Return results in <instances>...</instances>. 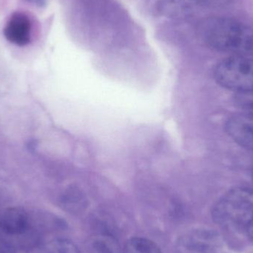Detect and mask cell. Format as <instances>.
<instances>
[{
  "label": "cell",
  "mask_w": 253,
  "mask_h": 253,
  "mask_svg": "<svg viewBox=\"0 0 253 253\" xmlns=\"http://www.w3.org/2000/svg\"><path fill=\"white\" fill-rule=\"evenodd\" d=\"M199 35L211 48L243 56L253 51V31L228 18H213L202 22Z\"/></svg>",
  "instance_id": "6da1fadb"
},
{
  "label": "cell",
  "mask_w": 253,
  "mask_h": 253,
  "mask_svg": "<svg viewBox=\"0 0 253 253\" xmlns=\"http://www.w3.org/2000/svg\"><path fill=\"white\" fill-rule=\"evenodd\" d=\"M214 222L228 230H245L253 221V190L236 187L220 198L212 209Z\"/></svg>",
  "instance_id": "7a4b0ae2"
},
{
  "label": "cell",
  "mask_w": 253,
  "mask_h": 253,
  "mask_svg": "<svg viewBox=\"0 0 253 253\" xmlns=\"http://www.w3.org/2000/svg\"><path fill=\"white\" fill-rule=\"evenodd\" d=\"M217 83L240 94L253 93V59L232 56L218 64L214 72Z\"/></svg>",
  "instance_id": "3957f363"
},
{
  "label": "cell",
  "mask_w": 253,
  "mask_h": 253,
  "mask_svg": "<svg viewBox=\"0 0 253 253\" xmlns=\"http://www.w3.org/2000/svg\"><path fill=\"white\" fill-rule=\"evenodd\" d=\"M219 235L208 229H196L184 233L178 248L186 253H211L220 245Z\"/></svg>",
  "instance_id": "277c9868"
},
{
  "label": "cell",
  "mask_w": 253,
  "mask_h": 253,
  "mask_svg": "<svg viewBox=\"0 0 253 253\" xmlns=\"http://www.w3.org/2000/svg\"><path fill=\"white\" fill-rule=\"evenodd\" d=\"M227 134L237 144L253 150V116L248 113L233 116L226 123Z\"/></svg>",
  "instance_id": "5b68a950"
},
{
  "label": "cell",
  "mask_w": 253,
  "mask_h": 253,
  "mask_svg": "<svg viewBox=\"0 0 253 253\" xmlns=\"http://www.w3.org/2000/svg\"><path fill=\"white\" fill-rule=\"evenodd\" d=\"M3 33L6 40L16 45H26L31 41V21L25 13H13L7 20Z\"/></svg>",
  "instance_id": "8992f818"
},
{
  "label": "cell",
  "mask_w": 253,
  "mask_h": 253,
  "mask_svg": "<svg viewBox=\"0 0 253 253\" xmlns=\"http://www.w3.org/2000/svg\"><path fill=\"white\" fill-rule=\"evenodd\" d=\"M28 218L21 208H10L0 215V231L7 236H21L26 232Z\"/></svg>",
  "instance_id": "52a82bcc"
},
{
  "label": "cell",
  "mask_w": 253,
  "mask_h": 253,
  "mask_svg": "<svg viewBox=\"0 0 253 253\" xmlns=\"http://www.w3.org/2000/svg\"><path fill=\"white\" fill-rule=\"evenodd\" d=\"M87 253H120V246L114 235L102 231L90 236L87 242Z\"/></svg>",
  "instance_id": "ba28073f"
},
{
  "label": "cell",
  "mask_w": 253,
  "mask_h": 253,
  "mask_svg": "<svg viewBox=\"0 0 253 253\" xmlns=\"http://www.w3.org/2000/svg\"><path fill=\"white\" fill-rule=\"evenodd\" d=\"M123 253H162L153 241L142 237L129 239L125 245Z\"/></svg>",
  "instance_id": "9c48e42d"
},
{
  "label": "cell",
  "mask_w": 253,
  "mask_h": 253,
  "mask_svg": "<svg viewBox=\"0 0 253 253\" xmlns=\"http://www.w3.org/2000/svg\"><path fill=\"white\" fill-rule=\"evenodd\" d=\"M62 202L65 209L72 213H80L87 206V201L84 195L76 189L68 190L62 198Z\"/></svg>",
  "instance_id": "30bf717a"
},
{
  "label": "cell",
  "mask_w": 253,
  "mask_h": 253,
  "mask_svg": "<svg viewBox=\"0 0 253 253\" xmlns=\"http://www.w3.org/2000/svg\"><path fill=\"white\" fill-rule=\"evenodd\" d=\"M189 0H159V10L169 17H179L189 10Z\"/></svg>",
  "instance_id": "8fae6325"
},
{
  "label": "cell",
  "mask_w": 253,
  "mask_h": 253,
  "mask_svg": "<svg viewBox=\"0 0 253 253\" xmlns=\"http://www.w3.org/2000/svg\"><path fill=\"white\" fill-rule=\"evenodd\" d=\"M42 253H82L77 245L71 241L59 239L46 246Z\"/></svg>",
  "instance_id": "7c38bea8"
},
{
  "label": "cell",
  "mask_w": 253,
  "mask_h": 253,
  "mask_svg": "<svg viewBox=\"0 0 253 253\" xmlns=\"http://www.w3.org/2000/svg\"><path fill=\"white\" fill-rule=\"evenodd\" d=\"M247 233H248V236L250 239L253 242V221L248 226V228L246 230Z\"/></svg>",
  "instance_id": "4fadbf2b"
},
{
  "label": "cell",
  "mask_w": 253,
  "mask_h": 253,
  "mask_svg": "<svg viewBox=\"0 0 253 253\" xmlns=\"http://www.w3.org/2000/svg\"><path fill=\"white\" fill-rule=\"evenodd\" d=\"M0 253H16L11 248H7V247H0Z\"/></svg>",
  "instance_id": "5bb4252c"
},
{
  "label": "cell",
  "mask_w": 253,
  "mask_h": 253,
  "mask_svg": "<svg viewBox=\"0 0 253 253\" xmlns=\"http://www.w3.org/2000/svg\"><path fill=\"white\" fill-rule=\"evenodd\" d=\"M46 0H34V2L37 3L40 6L44 5L45 4Z\"/></svg>",
  "instance_id": "9a60e30c"
},
{
  "label": "cell",
  "mask_w": 253,
  "mask_h": 253,
  "mask_svg": "<svg viewBox=\"0 0 253 253\" xmlns=\"http://www.w3.org/2000/svg\"><path fill=\"white\" fill-rule=\"evenodd\" d=\"M25 1H34V0H25Z\"/></svg>",
  "instance_id": "2e32d148"
}]
</instances>
